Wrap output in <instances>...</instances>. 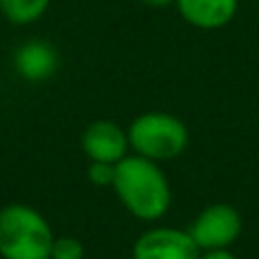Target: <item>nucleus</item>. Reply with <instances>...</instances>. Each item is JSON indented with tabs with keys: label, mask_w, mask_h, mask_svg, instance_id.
Returning <instances> with one entry per match:
<instances>
[{
	"label": "nucleus",
	"mask_w": 259,
	"mask_h": 259,
	"mask_svg": "<svg viewBox=\"0 0 259 259\" xmlns=\"http://www.w3.org/2000/svg\"><path fill=\"white\" fill-rule=\"evenodd\" d=\"M114 189L125 209L141 221L161 219L170 207V187L166 175L155 161L141 155L123 157L118 161Z\"/></svg>",
	"instance_id": "f257e3e1"
},
{
	"label": "nucleus",
	"mask_w": 259,
	"mask_h": 259,
	"mask_svg": "<svg viewBox=\"0 0 259 259\" xmlns=\"http://www.w3.org/2000/svg\"><path fill=\"white\" fill-rule=\"evenodd\" d=\"M53 230L30 205H7L0 211V255L5 259H50Z\"/></svg>",
	"instance_id": "f03ea898"
},
{
	"label": "nucleus",
	"mask_w": 259,
	"mask_h": 259,
	"mask_svg": "<svg viewBox=\"0 0 259 259\" xmlns=\"http://www.w3.org/2000/svg\"><path fill=\"white\" fill-rule=\"evenodd\" d=\"M127 139L130 146L146 159H173L187 148L189 130L173 114L148 112L132 121Z\"/></svg>",
	"instance_id": "7ed1b4c3"
},
{
	"label": "nucleus",
	"mask_w": 259,
	"mask_h": 259,
	"mask_svg": "<svg viewBox=\"0 0 259 259\" xmlns=\"http://www.w3.org/2000/svg\"><path fill=\"white\" fill-rule=\"evenodd\" d=\"M200 250H228L241 234V216L232 205H211L189 230Z\"/></svg>",
	"instance_id": "20e7f679"
},
{
	"label": "nucleus",
	"mask_w": 259,
	"mask_h": 259,
	"mask_svg": "<svg viewBox=\"0 0 259 259\" xmlns=\"http://www.w3.org/2000/svg\"><path fill=\"white\" fill-rule=\"evenodd\" d=\"M134 259H200V248L191 234L175 228H155L137 239Z\"/></svg>",
	"instance_id": "39448f33"
},
{
	"label": "nucleus",
	"mask_w": 259,
	"mask_h": 259,
	"mask_svg": "<svg viewBox=\"0 0 259 259\" xmlns=\"http://www.w3.org/2000/svg\"><path fill=\"white\" fill-rule=\"evenodd\" d=\"M127 132L112 121H94L82 134V148L91 161L118 164L123 157H127Z\"/></svg>",
	"instance_id": "423d86ee"
},
{
	"label": "nucleus",
	"mask_w": 259,
	"mask_h": 259,
	"mask_svg": "<svg viewBox=\"0 0 259 259\" xmlns=\"http://www.w3.org/2000/svg\"><path fill=\"white\" fill-rule=\"evenodd\" d=\"M59 66V55L48 41H25L14 53V68L30 82L48 80Z\"/></svg>",
	"instance_id": "0eeeda50"
},
{
	"label": "nucleus",
	"mask_w": 259,
	"mask_h": 259,
	"mask_svg": "<svg viewBox=\"0 0 259 259\" xmlns=\"http://www.w3.org/2000/svg\"><path fill=\"white\" fill-rule=\"evenodd\" d=\"M187 23L200 30H219L228 25L239 9V0H175Z\"/></svg>",
	"instance_id": "6e6552de"
},
{
	"label": "nucleus",
	"mask_w": 259,
	"mask_h": 259,
	"mask_svg": "<svg viewBox=\"0 0 259 259\" xmlns=\"http://www.w3.org/2000/svg\"><path fill=\"white\" fill-rule=\"evenodd\" d=\"M50 0H0V12L9 23L30 25L46 14Z\"/></svg>",
	"instance_id": "1a4fd4ad"
},
{
	"label": "nucleus",
	"mask_w": 259,
	"mask_h": 259,
	"mask_svg": "<svg viewBox=\"0 0 259 259\" xmlns=\"http://www.w3.org/2000/svg\"><path fill=\"white\" fill-rule=\"evenodd\" d=\"M50 259H84V246L75 237H59L53 243Z\"/></svg>",
	"instance_id": "9d476101"
},
{
	"label": "nucleus",
	"mask_w": 259,
	"mask_h": 259,
	"mask_svg": "<svg viewBox=\"0 0 259 259\" xmlns=\"http://www.w3.org/2000/svg\"><path fill=\"white\" fill-rule=\"evenodd\" d=\"M89 180L98 187H114L116 178V164H103V161H91L89 166Z\"/></svg>",
	"instance_id": "9b49d317"
},
{
	"label": "nucleus",
	"mask_w": 259,
	"mask_h": 259,
	"mask_svg": "<svg viewBox=\"0 0 259 259\" xmlns=\"http://www.w3.org/2000/svg\"><path fill=\"white\" fill-rule=\"evenodd\" d=\"M200 259H237L230 250H207V255H202Z\"/></svg>",
	"instance_id": "f8f14e48"
},
{
	"label": "nucleus",
	"mask_w": 259,
	"mask_h": 259,
	"mask_svg": "<svg viewBox=\"0 0 259 259\" xmlns=\"http://www.w3.org/2000/svg\"><path fill=\"white\" fill-rule=\"evenodd\" d=\"M143 5H150V7H166V5H173L175 0H141Z\"/></svg>",
	"instance_id": "ddd939ff"
}]
</instances>
